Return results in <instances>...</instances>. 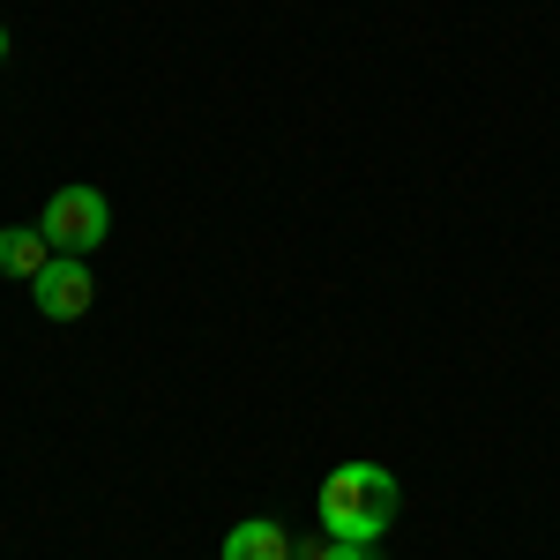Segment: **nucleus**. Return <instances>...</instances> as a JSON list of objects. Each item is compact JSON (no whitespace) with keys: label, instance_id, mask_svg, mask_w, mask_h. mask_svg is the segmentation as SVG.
Masks as SVG:
<instances>
[{"label":"nucleus","instance_id":"nucleus-1","mask_svg":"<svg viewBox=\"0 0 560 560\" xmlns=\"http://www.w3.org/2000/svg\"><path fill=\"white\" fill-rule=\"evenodd\" d=\"M396 523V478L382 464H337L322 478V530L351 538V546H382V530Z\"/></svg>","mask_w":560,"mask_h":560},{"label":"nucleus","instance_id":"nucleus-2","mask_svg":"<svg viewBox=\"0 0 560 560\" xmlns=\"http://www.w3.org/2000/svg\"><path fill=\"white\" fill-rule=\"evenodd\" d=\"M38 232L52 240V255H83L90 261L105 240H113V202L75 179V187H60V195L38 210Z\"/></svg>","mask_w":560,"mask_h":560},{"label":"nucleus","instance_id":"nucleus-3","mask_svg":"<svg viewBox=\"0 0 560 560\" xmlns=\"http://www.w3.org/2000/svg\"><path fill=\"white\" fill-rule=\"evenodd\" d=\"M31 300H38L45 322H83L90 300H97V284H90V261L83 255H52L38 269V284H31Z\"/></svg>","mask_w":560,"mask_h":560},{"label":"nucleus","instance_id":"nucleus-4","mask_svg":"<svg viewBox=\"0 0 560 560\" xmlns=\"http://www.w3.org/2000/svg\"><path fill=\"white\" fill-rule=\"evenodd\" d=\"M217 560H292V530L277 516H247L224 530V553Z\"/></svg>","mask_w":560,"mask_h":560},{"label":"nucleus","instance_id":"nucleus-5","mask_svg":"<svg viewBox=\"0 0 560 560\" xmlns=\"http://www.w3.org/2000/svg\"><path fill=\"white\" fill-rule=\"evenodd\" d=\"M45 261H52V240H45L38 224H0V277H15V284H38Z\"/></svg>","mask_w":560,"mask_h":560},{"label":"nucleus","instance_id":"nucleus-6","mask_svg":"<svg viewBox=\"0 0 560 560\" xmlns=\"http://www.w3.org/2000/svg\"><path fill=\"white\" fill-rule=\"evenodd\" d=\"M292 560H382V546H351V538H306V546H292Z\"/></svg>","mask_w":560,"mask_h":560},{"label":"nucleus","instance_id":"nucleus-7","mask_svg":"<svg viewBox=\"0 0 560 560\" xmlns=\"http://www.w3.org/2000/svg\"><path fill=\"white\" fill-rule=\"evenodd\" d=\"M0 60H8V31H0Z\"/></svg>","mask_w":560,"mask_h":560}]
</instances>
